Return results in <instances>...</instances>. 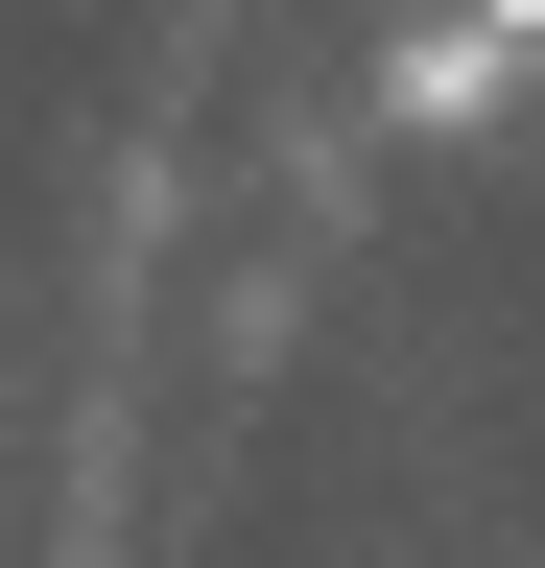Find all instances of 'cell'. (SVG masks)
Wrapping results in <instances>:
<instances>
[{
  "label": "cell",
  "instance_id": "obj_1",
  "mask_svg": "<svg viewBox=\"0 0 545 568\" xmlns=\"http://www.w3.org/2000/svg\"><path fill=\"white\" fill-rule=\"evenodd\" d=\"M522 71H545V48H522V24H474V0H451V24H427V48L380 71V119H427V142H451V119H498Z\"/></svg>",
  "mask_w": 545,
  "mask_h": 568
},
{
  "label": "cell",
  "instance_id": "obj_2",
  "mask_svg": "<svg viewBox=\"0 0 545 568\" xmlns=\"http://www.w3.org/2000/svg\"><path fill=\"white\" fill-rule=\"evenodd\" d=\"M474 24H522V48H545V0H474Z\"/></svg>",
  "mask_w": 545,
  "mask_h": 568
}]
</instances>
